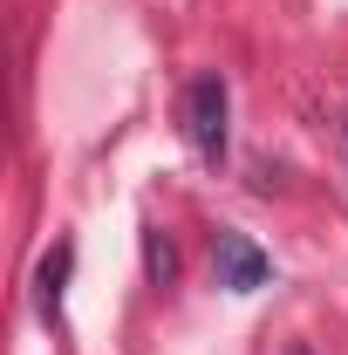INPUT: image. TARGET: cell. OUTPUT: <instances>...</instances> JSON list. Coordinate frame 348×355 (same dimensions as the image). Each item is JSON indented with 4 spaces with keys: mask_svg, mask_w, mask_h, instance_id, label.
I'll return each instance as SVG.
<instances>
[{
    "mask_svg": "<svg viewBox=\"0 0 348 355\" xmlns=\"http://www.w3.org/2000/svg\"><path fill=\"white\" fill-rule=\"evenodd\" d=\"M184 144L198 164H225V144H232V96L218 76H198L184 89Z\"/></svg>",
    "mask_w": 348,
    "mask_h": 355,
    "instance_id": "obj_1",
    "label": "cell"
},
{
    "mask_svg": "<svg viewBox=\"0 0 348 355\" xmlns=\"http://www.w3.org/2000/svg\"><path fill=\"white\" fill-rule=\"evenodd\" d=\"M212 273H218V287H232V294H253V287H266V253L246 239V232H218L212 239Z\"/></svg>",
    "mask_w": 348,
    "mask_h": 355,
    "instance_id": "obj_2",
    "label": "cell"
},
{
    "mask_svg": "<svg viewBox=\"0 0 348 355\" xmlns=\"http://www.w3.org/2000/svg\"><path fill=\"white\" fill-rule=\"evenodd\" d=\"M69 266H76V246L62 239V246L42 260V308L48 314H62V280H69Z\"/></svg>",
    "mask_w": 348,
    "mask_h": 355,
    "instance_id": "obj_3",
    "label": "cell"
},
{
    "mask_svg": "<svg viewBox=\"0 0 348 355\" xmlns=\"http://www.w3.org/2000/svg\"><path fill=\"white\" fill-rule=\"evenodd\" d=\"M143 273H150L157 287H164V280H171V273H177V253H171V239H164L157 225L143 232Z\"/></svg>",
    "mask_w": 348,
    "mask_h": 355,
    "instance_id": "obj_4",
    "label": "cell"
},
{
    "mask_svg": "<svg viewBox=\"0 0 348 355\" xmlns=\"http://www.w3.org/2000/svg\"><path fill=\"white\" fill-rule=\"evenodd\" d=\"M287 355H307V342H294V349H287Z\"/></svg>",
    "mask_w": 348,
    "mask_h": 355,
    "instance_id": "obj_5",
    "label": "cell"
}]
</instances>
